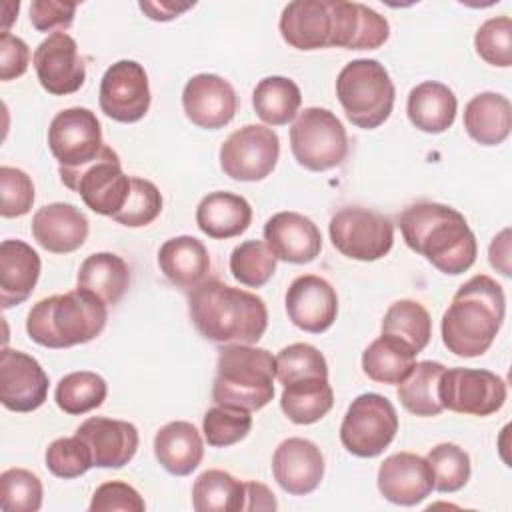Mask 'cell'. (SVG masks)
I'll return each mask as SVG.
<instances>
[{
  "label": "cell",
  "mask_w": 512,
  "mask_h": 512,
  "mask_svg": "<svg viewBox=\"0 0 512 512\" xmlns=\"http://www.w3.org/2000/svg\"><path fill=\"white\" fill-rule=\"evenodd\" d=\"M398 226L406 246L442 274H462L476 262V236L452 206L428 200L410 204L402 210Z\"/></svg>",
  "instance_id": "cell-1"
},
{
  "label": "cell",
  "mask_w": 512,
  "mask_h": 512,
  "mask_svg": "<svg viewBox=\"0 0 512 512\" xmlns=\"http://www.w3.org/2000/svg\"><path fill=\"white\" fill-rule=\"evenodd\" d=\"M188 312L196 330L218 344H256L268 326L260 296L216 278L188 292Z\"/></svg>",
  "instance_id": "cell-2"
},
{
  "label": "cell",
  "mask_w": 512,
  "mask_h": 512,
  "mask_svg": "<svg viewBox=\"0 0 512 512\" xmlns=\"http://www.w3.org/2000/svg\"><path fill=\"white\" fill-rule=\"evenodd\" d=\"M504 314L506 296L502 286L486 274H476L458 288L444 312L442 342L456 356H482L502 328Z\"/></svg>",
  "instance_id": "cell-3"
},
{
  "label": "cell",
  "mask_w": 512,
  "mask_h": 512,
  "mask_svg": "<svg viewBox=\"0 0 512 512\" xmlns=\"http://www.w3.org/2000/svg\"><path fill=\"white\" fill-rule=\"evenodd\" d=\"M108 304L88 290L76 288L38 300L26 316L28 336L46 348H70L100 336L108 320Z\"/></svg>",
  "instance_id": "cell-4"
},
{
  "label": "cell",
  "mask_w": 512,
  "mask_h": 512,
  "mask_svg": "<svg viewBox=\"0 0 512 512\" xmlns=\"http://www.w3.org/2000/svg\"><path fill=\"white\" fill-rule=\"evenodd\" d=\"M276 358L252 344H224L218 352L212 400L220 406L260 410L274 398Z\"/></svg>",
  "instance_id": "cell-5"
},
{
  "label": "cell",
  "mask_w": 512,
  "mask_h": 512,
  "mask_svg": "<svg viewBox=\"0 0 512 512\" xmlns=\"http://www.w3.org/2000/svg\"><path fill=\"white\" fill-rule=\"evenodd\" d=\"M336 96L354 126L372 130L390 118L396 88L384 64L372 58H358L340 70Z\"/></svg>",
  "instance_id": "cell-6"
},
{
  "label": "cell",
  "mask_w": 512,
  "mask_h": 512,
  "mask_svg": "<svg viewBox=\"0 0 512 512\" xmlns=\"http://www.w3.org/2000/svg\"><path fill=\"white\" fill-rule=\"evenodd\" d=\"M294 160L312 172L340 166L348 154V134L334 112L320 106L304 108L290 128Z\"/></svg>",
  "instance_id": "cell-7"
},
{
  "label": "cell",
  "mask_w": 512,
  "mask_h": 512,
  "mask_svg": "<svg viewBox=\"0 0 512 512\" xmlns=\"http://www.w3.org/2000/svg\"><path fill=\"white\" fill-rule=\"evenodd\" d=\"M66 188L80 194L84 204L102 216H114L130 192V176L124 174L118 154L104 144L100 154L80 168H58Z\"/></svg>",
  "instance_id": "cell-8"
},
{
  "label": "cell",
  "mask_w": 512,
  "mask_h": 512,
  "mask_svg": "<svg viewBox=\"0 0 512 512\" xmlns=\"http://www.w3.org/2000/svg\"><path fill=\"white\" fill-rule=\"evenodd\" d=\"M398 432V414L392 402L376 392L360 394L348 406L340 424L342 446L358 458L382 454Z\"/></svg>",
  "instance_id": "cell-9"
},
{
  "label": "cell",
  "mask_w": 512,
  "mask_h": 512,
  "mask_svg": "<svg viewBox=\"0 0 512 512\" xmlns=\"http://www.w3.org/2000/svg\"><path fill=\"white\" fill-rule=\"evenodd\" d=\"M332 246L346 258L372 262L392 250L394 224L388 216L360 206L338 210L328 224Z\"/></svg>",
  "instance_id": "cell-10"
},
{
  "label": "cell",
  "mask_w": 512,
  "mask_h": 512,
  "mask_svg": "<svg viewBox=\"0 0 512 512\" xmlns=\"http://www.w3.org/2000/svg\"><path fill=\"white\" fill-rule=\"evenodd\" d=\"M278 156V134L262 124H246L234 130L220 146V168L232 180L258 182L272 174Z\"/></svg>",
  "instance_id": "cell-11"
},
{
  "label": "cell",
  "mask_w": 512,
  "mask_h": 512,
  "mask_svg": "<svg viewBox=\"0 0 512 512\" xmlns=\"http://www.w3.org/2000/svg\"><path fill=\"white\" fill-rule=\"evenodd\" d=\"M506 382L482 368H446L438 382L442 408L470 416H490L506 402Z\"/></svg>",
  "instance_id": "cell-12"
},
{
  "label": "cell",
  "mask_w": 512,
  "mask_h": 512,
  "mask_svg": "<svg viewBox=\"0 0 512 512\" xmlns=\"http://www.w3.org/2000/svg\"><path fill=\"white\" fill-rule=\"evenodd\" d=\"M48 148L60 168L74 170L92 162L104 148L96 114L82 106L60 110L48 126Z\"/></svg>",
  "instance_id": "cell-13"
},
{
  "label": "cell",
  "mask_w": 512,
  "mask_h": 512,
  "mask_svg": "<svg viewBox=\"0 0 512 512\" xmlns=\"http://www.w3.org/2000/svg\"><path fill=\"white\" fill-rule=\"evenodd\" d=\"M102 112L122 124L138 122L150 108V84L142 64L118 60L106 68L98 96Z\"/></svg>",
  "instance_id": "cell-14"
},
{
  "label": "cell",
  "mask_w": 512,
  "mask_h": 512,
  "mask_svg": "<svg viewBox=\"0 0 512 512\" xmlns=\"http://www.w3.org/2000/svg\"><path fill=\"white\" fill-rule=\"evenodd\" d=\"M40 86L54 96L74 94L86 80V66L78 54L76 40L66 32L44 38L32 56Z\"/></svg>",
  "instance_id": "cell-15"
},
{
  "label": "cell",
  "mask_w": 512,
  "mask_h": 512,
  "mask_svg": "<svg viewBox=\"0 0 512 512\" xmlns=\"http://www.w3.org/2000/svg\"><path fill=\"white\" fill-rule=\"evenodd\" d=\"M48 374L26 352L4 348L0 354V402L12 412H32L46 402Z\"/></svg>",
  "instance_id": "cell-16"
},
{
  "label": "cell",
  "mask_w": 512,
  "mask_h": 512,
  "mask_svg": "<svg viewBox=\"0 0 512 512\" xmlns=\"http://www.w3.org/2000/svg\"><path fill=\"white\" fill-rule=\"evenodd\" d=\"M186 118L204 130H218L232 122L238 110V96L232 84L218 74H196L182 90Z\"/></svg>",
  "instance_id": "cell-17"
},
{
  "label": "cell",
  "mask_w": 512,
  "mask_h": 512,
  "mask_svg": "<svg viewBox=\"0 0 512 512\" xmlns=\"http://www.w3.org/2000/svg\"><path fill=\"white\" fill-rule=\"evenodd\" d=\"M286 312L296 328L322 334L334 324L338 314L336 290L316 274L298 276L286 290Z\"/></svg>",
  "instance_id": "cell-18"
},
{
  "label": "cell",
  "mask_w": 512,
  "mask_h": 512,
  "mask_svg": "<svg viewBox=\"0 0 512 512\" xmlns=\"http://www.w3.org/2000/svg\"><path fill=\"white\" fill-rule=\"evenodd\" d=\"M272 474L284 492L292 496L310 494L324 478V456L312 440L286 438L274 450Z\"/></svg>",
  "instance_id": "cell-19"
},
{
  "label": "cell",
  "mask_w": 512,
  "mask_h": 512,
  "mask_svg": "<svg viewBox=\"0 0 512 512\" xmlns=\"http://www.w3.org/2000/svg\"><path fill=\"white\" fill-rule=\"evenodd\" d=\"M280 34L296 50H320L332 46L334 0H294L284 6Z\"/></svg>",
  "instance_id": "cell-20"
},
{
  "label": "cell",
  "mask_w": 512,
  "mask_h": 512,
  "mask_svg": "<svg viewBox=\"0 0 512 512\" xmlns=\"http://www.w3.org/2000/svg\"><path fill=\"white\" fill-rule=\"evenodd\" d=\"M380 494L398 506H414L430 496L434 488V476L426 458L414 452H396L378 468Z\"/></svg>",
  "instance_id": "cell-21"
},
{
  "label": "cell",
  "mask_w": 512,
  "mask_h": 512,
  "mask_svg": "<svg viewBox=\"0 0 512 512\" xmlns=\"http://www.w3.org/2000/svg\"><path fill=\"white\" fill-rule=\"evenodd\" d=\"M76 436L86 442L92 452L94 466L122 468L138 450V428L126 420L92 416L76 428Z\"/></svg>",
  "instance_id": "cell-22"
},
{
  "label": "cell",
  "mask_w": 512,
  "mask_h": 512,
  "mask_svg": "<svg viewBox=\"0 0 512 512\" xmlns=\"http://www.w3.org/2000/svg\"><path fill=\"white\" fill-rule=\"evenodd\" d=\"M264 242L278 260L290 264L312 262L322 250L318 226L298 212H278L264 224Z\"/></svg>",
  "instance_id": "cell-23"
},
{
  "label": "cell",
  "mask_w": 512,
  "mask_h": 512,
  "mask_svg": "<svg viewBox=\"0 0 512 512\" xmlns=\"http://www.w3.org/2000/svg\"><path fill=\"white\" fill-rule=\"evenodd\" d=\"M32 236L48 252L68 254L88 238V218L68 202H52L32 216Z\"/></svg>",
  "instance_id": "cell-24"
},
{
  "label": "cell",
  "mask_w": 512,
  "mask_h": 512,
  "mask_svg": "<svg viewBox=\"0 0 512 512\" xmlns=\"http://www.w3.org/2000/svg\"><path fill=\"white\" fill-rule=\"evenodd\" d=\"M390 36L384 16L360 2L334 0V38L332 46L346 50H374Z\"/></svg>",
  "instance_id": "cell-25"
},
{
  "label": "cell",
  "mask_w": 512,
  "mask_h": 512,
  "mask_svg": "<svg viewBox=\"0 0 512 512\" xmlns=\"http://www.w3.org/2000/svg\"><path fill=\"white\" fill-rule=\"evenodd\" d=\"M40 268V256L30 244L12 238L0 244V302L4 310L28 300Z\"/></svg>",
  "instance_id": "cell-26"
},
{
  "label": "cell",
  "mask_w": 512,
  "mask_h": 512,
  "mask_svg": "<svg viewBox=\"0 0 512 512\" xmlns=\"http://www.w3.org/2000/svg\"><path fill=\"white\" fill-rule=\"evenodd\" d=\"M160 272L182 290H194L210 272V254L202 240L182 234L166 240L158 250Z\"/></svg>",
  "instance_id": "cell-27"
},
{
  "label": "cell",
  "mask_w": 512,
  "mask_h": 512,
  "mask_svg": "<svg viewBox=\"0 0 512 512\" xmlns=\"http://www.w3.org/2000/svg\"><path fill=\"white\" fill-rule=\"evenodd\" d=\"M154 454L166 472L174 476H188L204 458V442L194 424L174 420L156 432Z\"/></svg>",
  "instance_id": "cell-28"
},
{
  "label": "cell",
  "mask_w": 512,
  "mask_h": 512,
  "mask_svg": "<svg viewBox=\"0 0 512 512\" xmlns=\"http://www.w3.org/2000/svg\"><path fill=\"white\" fill-rule=\"evenodd\" d=\"M252 222L250 202L232 192H210L206 194L196 208L198 228L214 240H226L240 236L248 230Z\"/></svg>",
  "instance_id": "cell-29"
},
{
  "label": "cell",
  "mask_w": 512,
  "mask_h": 512,
  "mask_svg": "<svg viewBox=\"0 0 512 512\" xmlns=\"http://www.w3.org/2000/svg\"><path fill=\"white\" fill-rule=\"evenodd\" d=\"M458 100L454 92L436 80H426L414 86L408 94L406 114L410 122L426 134L446 132L456 118Z\"/></svg>",
  "instance_id": "cell-30"
},
{
  "label": "cell",
  "mask_w": 512,
  "mask_h": 512,
  "mask_svg": "<svg viewBox=\"0 0 512 512\" xmlns=\"http://www.w3.org/2000/svg\"><path fill=\"white\" fill-rule=\"evenodd\" d=\"M464 128L482 146H498L510 136L512 104L498 92H480L464 106Z\"/></svg>",
  "instance_id": "cell-31"
},
{
  "label": "cell",
  "mask_w": 512,
  "mask_h": 512,
  "mask_svg": "<svg viewBox=\"0 0 512 512\" xmlns=\"http://www.w3.org/2000/svg\"><path fill=\"white\" fill-rule=\"evenodd\" d=\"M130 286V268L114 252H94L78 268L76 288L88 290L104 304H118Z\"/></svg>",
  "instance_id": "cell-32"
},
{
  "label": "cell",
  "mask_w": 512,
  "mask_h": 512,
  "mask_svg": "<svg viewBox=\"0 0 512 512\" xmlns=\"http://www.w3.org/2000/svg\"><path fill=\"white\" fill-rule=\"evenodd\" d=\"M334 406V392L328 378H304L284 386L280 408L294 424H314Z\"/></svg>",
  "instance_id": "cell-33"
},
{
  "label": "cell",
  "mask_w": 512,
  "mask_h": 512,
  "mask_svg": "<svg viewBox=\"0 0 512 512\" xmlns=\"http://www.w3.org/2000/svg\"><path fill=\"white\" fill-rule=\"evenodd\" d=\"M444 370L446 366L440 362H414L410 372L398 382L396 394L400 404L416 416H438L444 410L438 400V382Z\"/></svg>",
  "instance_id": "cell-34"
},
{
  "label": "cell",
  "mask_w": 512,
  "mask_h": 512,
  "mask_svg": "<svg viewBox=\"0 0 512 512\" xmlns=\"http://www.w3.org/2000/svg\"><path fill=\"white\" fill-rule=\"evenodd\" d=\"M416 352L390 334H382L362 354L364 374L380 384H398L412 368Z\"/></svg>",
  "instance_id": "cell-35"
},
{
  "label": "cell",
  "mask_w": 512,
  "mask_h": 512,
  "mask_svg": "<svg viewBox=\"0 0 512 512\" xmlns=\"http://www.w3.org/2000/svg\"><path fill=\"white\" fill-rule=\"evenodd\" d=\"M302 104L300 88L286 76H266L252 92V106L258 118L270 126H284L296 118Z\"/></svg>",
  "instance_id": "cell-36"
},
{
  "label": "cell",
  "mask_w": 512,
  "mask_h": 512,
  "mask_svg": "<svg viewBox=\"0 0 512 512\" xmlns=\"http://www.w3.org/2000/svg\"><path fill=\"white\" fill-rule=\"evenodd\" d=\"M196 512H240L244 510V482L224 470L202 472L192 486Z\"/></svg>",
  "instance_id": "cell-37"
},
{
  "label": "cell",
  "mask_w": 512,
  "mask_h": 512,
  "mask_svg": "<svg viewBox=\"0 0 512 512\" xmlns=\"http://www.w3.org/2000/svg\"><path fill=\"white\" fill-rule=\"evenodd\" d=\"M382 334L400 338L418 354L428 346L432 336L430 314L416 300H396L394 304H390L382 318Z\"/></svg>",
  "instance_id": "cell-38"
},
{
  "label": "cell",
  "mask_w": 512,
  "mask_h": 512,
  "mask_svg": "<svg viewBox=\"0 0 512 512\" xmlns=\"http://www.w3.org/2000/svg\"><path fill=\"white\" fill-rule=\"evenodd\" d=\"M106 394L108 386L100 374L90 370H78L60 378L54 390V400L62 412L80 416L102 406Z\"/></svg>",
  "instance_id": "cell-39"
},
{
  "label": "cell",
  "mask_w": 512,
  "mask_h": 512,
  "mask_svg": "<svg viewBox=\"0 0 512 512\" xmlns=\"http://www.w3.org/2000/svg\"><path fill=\"white\" fill-rule=\"evenodd\" d=\"M276 256L262 240H246L230 254L232 276L250 288L264 286L276 272Z\"/></svg>",
  "instance_id": "cell-40"
},
{
  "label": "cell",
  "mask_w": 512,
  "mask_h": 512,
  "mask_svg": "<svg viewBox=\"0 0 512 512\" xmlns=\"http://www.w3.org/2000/svg\"><path fill=\"white\" fill-rule=\"evenodd\" d=\"M432 476H434V488L438 492H458L466 486L470 480V456L464 448L452 442H442L430 448L426 456Z\"/></svg>",
  "instance_id": "cell-41"
},
{
  "label": "cell",
  "mask_w": 512,
  "mask_h": 512,
  "mask_svg": "<svg viewBox=\"0 0 512 512\" xmlns=\"http://www.w3.org/2000/svg\"><path fill=\"white\" fill-rule=\"evenodd\" d=\"M252 428V416L246 408L220 406L210 408L202 418V432L210 446L226 448L248 436Z\"/></svg>",
  "instance_id": "cell-42"
},
{
  "label": "cell",
  "mask_w": 512,
  "mask_h": 512,
  "mask_svg": "<svg viewBox=\"0 0 512 512\" xmlns=\"http://www.w3.org/2000/svg\"><path fill=\"white\" fill-rule=\"evenodd\" d=\"M42 482L26 468H8L0 474V508L4 512H36L42 506Z\"/></svg>",
  "instance_id": "cell-43"
},
{
  "label": "cell",
  "mask_w": 512,
  "mask_h": 512,
  "mask_svg": "<svg viewBox=\"0 0 512 512\" xmlns=\"http://www.w3.org/2000/svg\"><path fill=\"white\" fill-rule=\"evenodd\" d=\"M276 378L282 386L304 378H328V364L316 346L296 342L278 352Z\"/></svg>",
  "instance_id": "cell-44"
},
{
  "label": "cell",
  "mask_w": 512,
  "mask_h": 512,
  "mask_svg": "<svg viewBox=\"0 0 512 512\" xmlns=\"http://www.w3.org/2000/svg\"><path fill=\"white\" fill-rule=\"evenodd\" d=\"M162 212V194L156 188L154 182L140 178V176H130V192L120 208L112 216L122 226L128 228H142L154 222Z\"/></svg>",
  "instance_id": "cell-45"
},
{
  "label": "cell",
  "mask_w": 512,
  "mask_h": 512,
  "mask_svg": "<svg viewBox=\"0 0 512 512\" xmlns=\"http://www.w3.org/2000/svg\"><path fill=\"white\" fill-rule=\"evenodd\" d=\"M474 46L490 66L508 68L512 64V20L508 16L488 18L476 30Z\"/></svg>",
  "instance_id": "cell-46"
},
{
  "label": "cell",
  "mask_w": 512,
  "mask_h": 512,
  "mask_svg": "<svg viewBox=\"0 0 512 512\" xmlns=\"http://www.w3.org/2000/svg\"><path fill=\"white\" fill-rule=\"evenodd\" d=\"M92 466V452L76 434L70 438H58L46 448V468L58 478H78Z\"/></svg>",
  "instance_id": "cell-47"
},
{
  "label": "cell",
  "mask_w": 512,
  "mask_h": 512,
  "mask_svg": "<svg viewBox=\"0 0 512 512\" xmlns=\"http://www.w3.org/2000/svg\"><path fill=\"white\" fill-rule=\"evenodd\" d=\"M0 214L4 218H16L30 212L34 204L32 178L12 166L0 168Z\"/></svg>",
  "instance_id": "cell-48"
},
{
  "label": "cell",
  "mask_w": 512,
  "mask_h": 512,
  "mask_svg": "<svg viewBox=\"0 0 512 512\" xmlns=\"http://www.w3.org/2000/svg\"><path fill=\"white\" fill-rule=\"evenodd\" d=\"M90 512H114V510H126V512H144L146 502L140 496L136 488H132L126 482L110 480L100 484L90 500Z\"/></svg>",
  "instance_id": "cell-49"
},
{
  "label": "cell",
  "mask_w": 512,
  "mask_h": 512,
  "mask_svg": "<svg viewBox=\"0 0 512 512\" xmlns=\"http://www.w3.org/2000/svg\"><path fill=\"white\" fill-rule=\"evenodd\" d=\"M74 12V2L34 0L30 4V22L38 32H64L72 24Z\"/></svg>",
  "instance_id": "cell-50"
},
{
  "label": "cell",
  "mask_w": 512,
  "mask_h": 512,
  "mask_svg": "<svg viewBox=\"0 0 512 512\" xmlns=\"http://www.w3.org/2000/svg\"><path fill=\"white\" fill-rule=\"evenodd\" d=\"M28 60H30L28 44L10 32H2L0 34V80L8 82L14 78H20L28 68Z\"/></svg>",
  "instance_id": "cell-51"
},
{
  "label": "cell",
  "mask_w": 512,
  "mask_h": 512,
  "mask_svg": "<svg viewBox=\"0 0 512 512\" xmlns=\"http://www.w3.org/2000/svg\"><path fill=\"white\" fill-rule=\"evenodd\" d=\"M272 490L260 482H244V510H276Z\"/></svg>",
  "instance_id": "cell-52"
},
{
  "label": "cell",
  "mask_w": 512,
  "mask_h": 512,
  "mask_svg": "<svg viewBox=\"0 0 512 512\" xmlns=\"http://www.w3.org/2000/svg\"><path fill=\"white\" fill-rule=\"evenodd\" d=\"M488 260L492 268H496L500 274L510 276V230L504 228L498 236L492 238L488 248Z\"/></svg>",
  "instance_id": "cell-53"
},
{
  "label": "cell",
  "mask_w": 512,
  "mask_h": 512,
  "mask_svg": "<svg viewBox=\"0 0 512 512\" xmlns=\"http://www.w3.org/2000/svg\"><path fill=\"white\" fill-rule=\"evenodd\" d=\"M194 2H186V4H178V2H140V10L148 14L150 20H172L178 14L186 12L188 8H192Z\"/></svg>",
  "instance_id": "cell-54"
}]
</instances>
